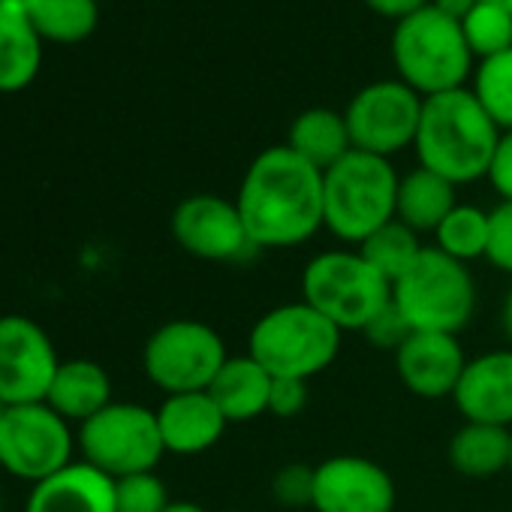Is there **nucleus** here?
<instances>
[{
    "instance_id": "obj_1",
    "label": "nucleus",
    "mask_w": 512,
    "mask_h": 512,
    "mask_svg": "<svg viewBox=\"0 0 512 512\" xmlns=\"http://www.w3.org/2000/svg\"><path fill=\"white\" fill-rule=\"evenodd\" d=\"M256 250H290L323 229V172L287 145L260 151L235 193Z\"/></svg>"
},
{
    "instance_id": "obj_2",
    "label": "nucleus",
    "mask_w": 512,
    "mask_h": 512,
    "mask_svg": "<svg viewBox=\"0 0 512 512\" xmlns=\"http://www.w3.org/2000/svg\"><path fill=\"white\" fill-rule=\"evenodd\" d=\"M497 142L500 127L479 106L470 88L425 97L413 142L419 166L443 175L455 187L473 184L488 175Z\"/></svg>"
},
{
    "instance_id": "obj_3",
    "label": "nucleus",
    "mask_w": 512,
    "mask_h": 512,
    "mask_svg": "<svg viewBox=\"0 0 512 512\" xmlns=\"http://www.w3.org/2000/svg\"><path fill=\"white\" fill-rule=\"evenodd\" d=\"M344 332L305 299L284 302L256 317L247 335V356L272 377L314 380L341 356Z\"/></svg>"
},
{
    "instance_id": "obj_4",
    "label": "nucleus",
    "mask_w": 512,
    "mask_h": 512,
    "mask_svg": "<svg viewBox=\"0 0 512 512\" xmlns=\"http://www.w3.org/2000/svg\"><path fill=\"white\" fill-rule=\"evenodd\" d=\"M398 172L392 160L350 151L323 172V229L359 247L371 232L395 220Z\"/></svg>"
},
{
    "instance_id": "obj_5",
    "label": "nucleus",
    "mask_w": 512,
    "mask_h": 512,
    "mask_svg": "<svg viewBox=\"0 0 512 512\" xmlns=\"http://www.w3.org/2000/svg\"><path fill=\"white\" fill-rule=\"evenodd\" d=\"M392 305L410 332L458 335L476 314V281L464 263L425 244L407 275L392 284Z\"/></svg>"
},
{
    "instance_id": "obj_6",
    "label": "nucleus",
    "mask_w": 512,
    "mask_h": 512,
    "mask_svg": "<svg viewBox=\"0 0 512 512\" xmlns=\"http://www.w3.org/2000/svg\"><path fill=\"white\" fill-rule=\"evenodd\" d=\"M392 64L398 79L419 97L446 94L464 88L473 73V52L458 22L446 19L434 7H425L392 31Z\"/></svg>"
},
{
    "instance_id": "obj_7",
    "label": "nucleus",
    "mask_w": 512,
    "mask_h": 512,
    "mask_svg": "<svg viewBox=\"0 0 512 512\" xmlns=\"http://www.w3.org/2000/svg\"><path fill=\"white\" fill-rule=\"evenodd\" d=\"M302 299L341 332H365L392 305V287L356 247H338L308 260Z\"/></svg>"
},
{
    "instance_id": "obj_8",
    "label": "nucleus",
    "mask_w": 512,
    "mask_h": 512,
    "mask_svg": "<svg viewBox=\"0 0 512 512\" xmlns=\"http://www.w3.org/2000/svg\"><path fill=\"white\" fill-rule=\"evenodd\" d=\"M79 449L82 461L112 479L157 470L166 455L157 413L133 401H112L97 416L82 422Z\"/></svg>"
},
{
    "instance_id": "obj_9",
    "label": "nucleus",
    "mask_w": 512,
    "mask_h": 512,
    "mask_svg": "<svg viewBox=\"0 0 512 512\" xmlns=\"http://www.w3.org/2000/svg\"><path fill=\"white\" fill-rule=\"evenodd\" d=\"M229 350L217 329L202 320H169L151 332L142 350L148 380L166 392H208L217 371L226 365Z\"/></svg>"
},
{
    "instance_id": "obj_10",
    "label": "nucleus",
    "mask_w": 512,
    "mask_h": 512,
    "mask_svg": "<svg viewBox=\"0 0 512 512\" xmlns=\"http://www.w3.org/2000/svg\"><path fill=\"white\" fill-rule=\"evenodd\" d=\"M76 437L70 422L55 413L46 401L22 404L4 410V425H0V467L7 473L43 482L52 473L73 464Z\"/></svg>"
},
{
    "instance_id": "obj_11",
    "label": "nucleus",
    "mask_w": 512,
    "mask_h": 512,
    "mask_svg": "<svg viewBox=\"0 0 512 512\" xmlns=\"http://www.w3.org/2000/svg\"><path fill=\"white\" fill-rule=\"evenodd\" d=\"M422 103L425 97H419L401 79L365 85L344 109L353 148L392 160V154L416 142Z\"/></svg>"
},
{
    "instance_id": "obj_12",
    "label": "nucleus",
    "mask_w": 512,
    "mask_h": 512,
    "mask_svg": "<svg viewBox=\"0 0 512 512\" xmlns=\"http://www.w3.org/2000/svg\"><path fill=\"white\" fill-rule=\"evenodd\" d=\"M58 350L46 329L22 314L0 317V404H40L58 374Z\"/></svg>"
},
{
    "instance_id": "obj_13",
    "label": "nucleus",
    "mask_w": 512,
    "mask_h": 512,
    "mask_svg": "<svg viewBox=\"0 0 512 512\" xmlns=\"http://www.w3.org/2000/svg\"><path fill=\"white\" fill-rule=\"evenodd\" d=\"M169 226L178 247L205 263H238L256 250L235 199L217 193H193L181 199Z\"/></svg>"
},
{
    "instance_id": "obj_14",
    "label": "nucleus",
    "mask_w": 512,
    "mask_h": 512,
    "mask_svg": "<svg viewBox=\"0 0 512 512\" xmlns=\"http://www.w3.org/2000/svg\"><path fill=\"white\" fill-rule=\"evenodd\" d=\"M392 473L365 455H329L314 464V512H392Z\"/></svg>"
},
{
    "instance_id": "obj_15",
    "label": "nucleus",
    "mask_w": 512,
    "mask_h": 512,
    "mask_svg": "<svg viewBox=\"0 0 512 512\" xmlns=\"http://www.w3.org/2000/svg\"><path fill=\"white\" fill-rule=\"evenodd\" d=\"M464 365H467V353L458 335L413 332L395 350V371L401 386L422 401L452 398Z\"/></svg>"
},
{
    "instance_id": "obj_16",
    "label": "nucleus",
    "mask_w": 512,
    "mask_h": 512,
    "mask_svg": "<svg viewBox=\"0 0 512 512\" xmlns=\"http://www.w3.org/2000/svg\"><path fill=\"white\" fill-rule=\"evenodd\" d=\"M452 404L464 422L512 428V347L467 359Z\"/></svg>"
},
{
    "instance_id": "obj_17",
    "label": "nucleus",
    "mask_w": 512,
    "mask_h": 512,
    "mask_svg": "<svg viewBox=\"0 0 512 512\" xmlns=\"http://www.w3.org/2000/svg\"><path fill=\"white\" fill-rule=\"evenodd\" d=\"M163 449L172 455H202L220 443L226 431V416L214 404L208 392H181L166 395L163 404L154 410Z\"/></svg>"
},
{
    "instance_id": "obj_18",
    "label": "nucleus",
    "mask_w": 512,
    "mask_h": 512,
    "mask_svg": "<svg viewBox=\"0 0 512 512\" xmlns=\"http://www.w3.org/2000/svg\"><path fill=\"white\" fill-rule=\"evenodd\" d=\"M25 512H115V479L88 461H73L31 488Z\"/></svg>"
},
{
    "instance_id": "obj_19",
    "label": "nucleus",
    "mask_w": 512,
    "mask_h": 512,
    "mask_svg": "<svg viewBox=\"0 0 512 512\" xmlns=\"http://www.w3.org/2000/svg\"><path fill=\"white\" fill-rule=\"evenodd\" d=\"M275 377L247 353L229 356L226 365L217 371L214 383L208 386V395L220 407L229 425L253 422L269 413V395H272Z\"/></svg>"
},
{
    "instance_id": "obj_20",
    "label": "nucleus",
    "mask_w": 512,
    "mask_h": 512,
    "mask_svg": "<svg viewBox=\"0 0 512 512\" xmlns=\"http://www.w3.org/2000/svg\"><path fill=\"white\" fill-rule=\"evenodd\" d=\"M46 404L61 413L67 422H88L103 407L112 404V377L100 362L67 359L58 365V374L49 386Z\"/></svg>"
},
{
    "instance_id": "obj_21",
    "label": "nucleus",
    "mask_w": 512,
    "mask_h": 512,
    "mask_svg": "<svg viewBox=\"0 0 512 512\" xmlns=\"http://www.w3.org/2000/svg\"><path fill=\"white\" fill-rule=\"evenodd\" d=\"M458 205L455 184L443 175L416 166L398 178V199H395V220L410 226L413 232H431L446 220V214Z\"/></svg>"
},
{
    "instance_id": "obj_22",
    "label": "nucleus",
    "mask_w": 512,
    "mask_h": 512,
    "mask_svg": "<svg viewBox=\"0 0 512 512\" xmlns=\"http://www.w3.org/2000/svg\"><path fill=\"white\" fill-rule=\"evenodd\" d=\"M512 452V428L482 425V422H461L449 437V464L455 473L470 479H488L509 470Z\"/></svg>"
},
{
    "instance_id": "obj_23",
    "label": "nucleus",
    "mask_w": 512,
    "mask_h": 512,
    "mask_svg": "<svg viewBox=\"0 0 512 512\" xmlns=\"http://www.w3.org/2000/svg\"><path fill=\"white\" fill-rule=\"evenodd\" d=\"M43 64V40L25 10L0 7V94L25 91Z\"/></svg>"
},
{
    "instance_id": "obj_24",
    "label": "nucleus",
    "mask_w": 512,
    "mask_h": 512,
    "mask_svg": "<svg viewBox=\"0 0 512 512\" xmlns=\"http://www.w3.org/2000/svg\"><path fill=\"white\" fill-rule=\"evenodd\" d=\"M284 145L293 148L302 160H308L320 172H326L344 154L353 151L344 112H335L326 106H314V109H305L302 115H296Z\"/></svg>"
},
{
    "instance_id": "obj_25",
    "label": "nucleus",
    "mask_w": 512,
    "mask_h": 512,
    "mask_svg": "<svg viewBox=\"0 0 512 512\" xmlns=\"http://www.w3.org/2000/svg\"><path fill=\"white\" fill-rule=\"evenodd\" d=\"M40 40L76 46L97 31L100 10L97 0H31L25 7Z\"/></svg>"
},
{
    "instance_id": "obj_26",
    "label": "nucleus",
    "mask_w": 512,
    "mask_h": 512,
    "mask_svg": "<svg viewBox=\"0 0 512 512\" xmlns=\"http://www.w3.org/2000/svg\"><path fill=\"white\" fill-rule=\"evenodd\" d=\"M356 250L371 263V269L380 278H386L389 287H392L419 260V253L425 250V244H422V235L419 232H413L401 220H389L386 226H380L377 232H371Z\"/></svg>"
},
{
    "instance_id": "obj_27",
    "label": "nucleus",
    "mask_w": 512,
    "mask_h": 512,
    "mask_svg": "<svg viewBox=\"0 0 512 512\" xmlns=\"http://www.w3.org/2000/svg\"><path fill=\"white\" fill-rule=\"evenodd\" d=\"M434 247L458 263L485 260L488 250V211L470 202H458L446 220L434 229Z\"/></svg>"
},
{
    "instance_id": "obj_28",
    "label": "nucleus",
    "mask_w": 512,
    "mask_h": 512,
    "mask_svg": "<svg viewBox=\"0 0 512 512\" xmlns=\"http://www.w3.org/2000/svg\"><path fill=\"white\" fill-rule=\"evenodd\" d=\"M473 97L503 130H512V49L479 61L473 70Z\"/></svg>"
},
{
    "instance_id": "obj_29",
    "label": "nucleus",
    "mask_w": 512,
    "mask_h": 512,
    "mask_svg": "<svg viewBox=\"0 0 512 512\" xmlns=\"http://www.w3.org/2000/svg\"><path fill=\"white\" fill-rule=\"evenodd\" d=\"M461 31L473 58L479 61L512 49V16L503 13L500 7L485 4V0H479L473 13L461 22Z\"/></svg>"
},
{
    "instance_id": "obj_30",
    "label": "nucleus",
    "mask_w": 512,
    "mask_h": 512,
    "mask_svg": "<svg viewBox=\"0 0 512 512\" xmlns=\"http://www.w3.org/2000/svg\"><path fill=\"white\" fill-rule=\"evenodd\" d=\"M169 503L166 482L154 470L115 479V512H166Z\"/></svg>"
},
{
    "instance_id": "obj_31",
    "label": "nucleus",
    "mask_w": 512,
    "mask_h": 512,
    "mask_svg": "<svg viewBox=\"0 0 512 512\" xmlns=\"http://www.w3.org/2000/svg\"><path fill=\"white\" fill-rule=\"evenodd\" d=\"M272 497L281 506H293V509H311L314 503V467L302 464V461H290L284 464L275 476H272Z\"/></svg>"
},
{
    "instance_id": "obj_32",
    "label": "nucleus",
    "mask_w": 512,
    "mask_h": 512,
    "mask_svg": "<svg viewBox=\"0 0 512 512\" xmlns=\"http://www.w3.org/2000/svg\"><path fill=\"white\" fill-rule=\"evenodd\" d=\"M485 260L512 278V202H500L488 211V250Z\"/></svg>"
},
{
    "instance_id": "obj_33",
    "label": "nucleus",
    "mask_w": 512,
    "mask_h": 512,
    "mask_svg": "<svg viewBox=\"0 0 512 512\" xmlns=\"http://www.w3.org/2000/svg\"><path fill=\"white\" fill-rule=\"evenodd\" d=\"M311 401L308 380H293V377H275L272 395H269V413L275 419H296L305 413Z\"/></svg>"
},
{
    "instance_id": "obj_34",
    "label": "nucleus",
    "mask_w": 512,
    "mask_h": 512,
    "mask_svg": "<svg viewBox=\"0 0 512 512\" xmlns=\"http://www.w3.org/2000/svg\"><path fill=\"white\" fill-rule=\"evenodd\" d=\"M362 335H365L374 347H380V350H392V353H395V350H398V347H401L413 332H410V326L404 323V317L395 311V305H389V308H386V311H383V314H380V317H377V320H374Z\"/></svg>"
},
{
    "instance_id": "obj_35",
    "label": "nucleus",
    "mask_w": 512,
    "mask_h": 512,
    "mask_svg": "<svg viewBox=\"0 0 512 512\" xmlns=\"http://www.w3.org/2000/svg\"><path fill=\"white\" fill-rule=\"evenodd\" d=\"M485 178L494 187V193L500 196V202H512V130L500 133V142L494 148Z\"/></svg>"
},
{
    "instance_id": "obj_36",
    "label": "nucleus",
    "mask_w": 512,
    "mask_h": 512,
    "mask_svg": "<svg viewBox=\"0 0 512 512\" xmlns=\"http://www.w3.org/2000/svg\"><path fill=\"white\" fill-rule=\"evenodd\" d=\"M365 7L371 13H377L380 19H389V22H404L407 16L431 7V0H365Z\"/></svg>"
},
{
    "instance_id": "obj_37",
    "label": "nucleus",
    "mask_w": 512,
    "mask_h": 512,
    "mask_svg": "<svg viewBox=\"0 0 512 512\" xmlns=\"http://www.w3.org/2000/svg\"><path fill=\"white\" fill-rule=\"evenodd\" d=\"M476 4H479V0H431V7H434L437 13H443L446 19H452V22H458V25L473 13Z\"/></svg>"
},
{
    "instance_id": "obj_38",
    "label": "nucleus",
    "mask_w": 512,
    "mask_h": 512,
    "mask_svg": "<svg viewBox=\"0 0 512 512\" xmlns=\"http://www.w3.org/2000/svg\"><path fill=\"white\" fill-rule=\"evenodd\" d=\"M166 512H208V509L199 506V503H193V500H172L166 506Z\"/></svg>"
},
{
    "instance_id": "obj_39",
    "label": "nucleus",
    "mask_w": 512,
    "mask_h": 512,
    "mask_svg": "<svg viewBox=\"0 0 512 512\" xmlns=\"http://www.w3.org/2000/svg\"><path fill=\"white\" fill-rule=\"evenodd\" d=\"M503 332L512 341V290L506 293V302H503Z\"/></svg>"
},
{
    "instance_id": "obj_40",
    "label": "nucleus",
    "mask_w": 512,
    "mask_h": 512,
    "mask_svg": "<svg viewBox=\"0 0 512 512\" xmlns=\"http://www.w3.org/2000/svg\"><path fill=\"white\" fill-rule=\"evenodd\" d=\"M31 0H0V7H13V10H25Z\"/></svg>"
},
{
    "instance_id": "obj_41",
    "label": "nucleus",
    "mask_w": 512,
    "mask_h": 512,
    "mask_svg": "<svg viewBox=\"0 0 512 512\" xmlns=\"http://www.w3.org/2000/svg\"><path fill=\"white\" fill-rule=\"evenodd\" d=\"M485 4H491V7H500L503 13H509V16H512V0H485Z\"/></svg>"
},
{
    "instance_id": "obj_42",
    "label": "nucleus",
    "mask_w": 512,
    "mask_h": 512,
    "mask_svg": "<svg viewBox=\"0 0 512 512\" xmlns=\"http://www.w3.org/2000/svg\"><path fill=\"white\" fill-rule=\"evenodd\" d=\"M4 410H7V407H4V404H0V425H4Z\"/></svg>"
},
{
    "instance_id": "obj_43",
    "label": "nucleus",
    "mask_w": 512,
    "mask_h": 512,
    "mask_svg": "<svg viewBox=\"0 0 512 512\" xmlns=\"http://www.w3.org/2000/svg\"><path fill=\"white\" fill-rule=\"evenodd\" d=\"M509 476H512V452H509Z\"/></svg>"
},
{
    "instance_id": "obj_44",
    "label": "nucleus",
    "mask_w": 512,
    "mask_h": 512,
    "mask_svg": "<svg viewBox=\"0 0 512 512\" xmlns=\"http://www.w3.org/2000/svg\"><path fill=\"white\" fill-rule=\"evenodd\" d=\"M0 512H4V506H0Z\"/></svg>"
}]
</instances>
